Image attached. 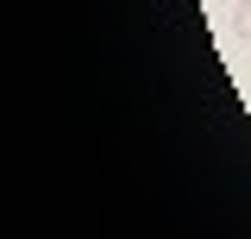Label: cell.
<instances>
[{
    "label": "cell",
    "instance_id": "cell-1",
    "mask_svg": "<svg viewBox=\"0 0 251 239\" xmlns=\"http://www.w3.org/2000/svg\"><path fill=\"white\" fill-rule=\"evenodd\" d=\"M232 38H251V0H232Z\"/></svg>",
    "mask_w": 251,
    "mask_h": 239
}]
</instances>
